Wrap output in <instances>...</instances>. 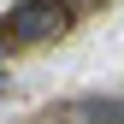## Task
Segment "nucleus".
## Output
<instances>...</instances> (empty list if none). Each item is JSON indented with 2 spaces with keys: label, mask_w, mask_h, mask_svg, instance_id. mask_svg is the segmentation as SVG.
<instances>
[{
  "label": "nucleus",
  "mask_w": 124,
  "mask_h": 124,
  "mask_svg": "<svg viewBox=\"0 0 124 124\" xmlns=\"http://www.w3.org/2000/svg\"><path fill=\"white\" fill-rule=\"evenodd\" d=\"M6 30L18 41H53V36L71 30V6L65 0H18L12 18H6Z\"/></svg>",
  "instance_id": "1"
},
{
  "label": "nucleus",
  "mask_w": 124,
  "mask_h": 124,
  "mask_svg": "<svg viewBox=\"0 0 124 124\" xmlns=\"http://www.w3.org/2000/svg\"><path fill=\"white\" fill-rule=\"evenodd\" d=\"M59 124H124V95H77L59 106Z\"/></svg>",
  "instance_id": "2"
},
{
  "label": "nucleus",
  "mask_w": 124,
  "mask_h": 124,
  "mask_svg": "<svg viewBox=\"0 0 124 124\" xmlns=\"http://www.w3.org/2000/svg\"><path fill=\"white\" fill-rule=\"evenodd\" d=\"M6 47H12V36H0V59H6Z\"/></svg>",
  "instance_id": "3"
}]
</instances>
